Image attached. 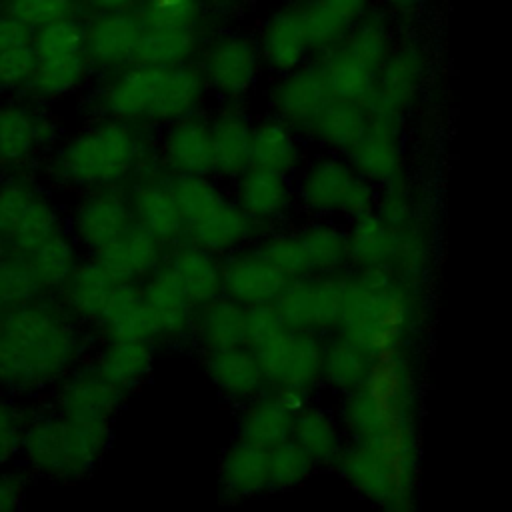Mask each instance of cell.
<instances>
[{"label": "cell", "instance_id": "obj_1", "mask_svg": "<svg viewBox=\"0 0 512 512\" xmlns=\"http://www.w3.org/2000/svg\"><path fill=\"white\" fill-rule=\"evenodd\" d=\"M84 350L82 324L58 298L42 294L0 312V388L56 386L80 366Z\"/></svg>", "mask_w": 512, "mask_h": 512}, {"label": "cell", "instance_id": "obj_2", "mask_svg": "<svg viewBox=\"0 0 512 512\" xmlns=\"http://www.w3.org/2000/svg\"><path fill=\"white\" fill-rule=\"evenodd\" d=\"M154 166L156 138L150 128L96 118L52 152L46 172L58 186L90 192L128 186Z\"/></svg>", "mask_w": 512, "mask_h": 512}, {"label": "cell", "instance_id": "obj_3", "mask_svg": "<svg viewBox=\"0 0 512 512\" xmlns=\"http://www.w3.org/2000/svg\"><path fill=\"white\" fill-rule=\"evenodd\" d=\"M206 98L196 64L176 68L130 64L104 76L92 102L98 118L152 130L200 114Z\"/></svg>", "mask_w": 512, "mask_h": 512}, {"label": "cell", "instance_id": "obj_4", "mask_svg": "<svg viewBox=\"0 0 512 512\" xmlns=\"http://www.w3.org/2000/svg\"><path fill=\"white\" fill-rule=\"evenodd\" d=\"M416 290L390 270L346 272L336 334L370 356L402 350L418 318Z\"/></svg>", "mask_w": 512, "mask_h": 512}, {"label": "cell", "instance_id": "obj_5", "mask_svg": "<svg viewBox=\"0 0 512 512\" xmlns=\"http://www.w3.org/2000/svg\"><path fill=\"white\" fill-rule=\"evenodd\" d=\"M338 422L350 440L416 430V374L404 348L372 356L364 382L344 394Z\"/></svg>", "mask_w": 512, "mask_h": 512}, {"label": "cell", "instance_id": "obj_6", "mask_svg": "<svg viewBox=\"0 0 512 512\" xmlns=\"http://www.w3.org/2000/svg\"><path fill=\"white\" fill-rule=\"evenodd\" d=\"M342 478L386 512H414L418 478V436L344 442L334 460Z\"/></svg>", "mask_w": 512, "mask_h": 512}, {"label": "cell", "instance_id": "obj_7", "mask_svg": "<svg viewBox=\"0 0 512 512\" xmlns=\"http://www.w3.org/2000/svg\"><path fill=\"white\" fill-rule=\"evenodd\" d=\"M112 434L82 428L56 410L26 420L22 448L28 466L52 480H80L102 458Z\"/></svg>", "mask_w": 512, "mask_h": 512}, {"label": "cell", "instance_id": "obj_8", "mask_svg": "<svg viewBox=\"0 0 512 512\" xmlns=\"http://www.w3.org/2000/svg\"><path fill=\"white\" fill-rule=\"evenodd\" d=\"M394 44L388 14L370 8L334 48L316 58L330 94L364 104Z\"/></svg>", "mask_w": 512, "mask_h": 512}, {"label": "cell", "instance_id": "obj_9", "mask_svg": "<svg viewBox=\"0 0 512 512\" xmlns=\"http://www.w3.org/2000/svg\"><path fill=\"white\" fill-rule=\"evenodd\" d=\"M296 202L320 220H354L376 204V188L346 156L324 152L306 160L294 176Z\"/></svg>", "mask_w": 512, "mask_h": 512}, {"label": "cell", "instance_id": "obj_10", "mask_svg": "<svg viewBox=\"0 0 512 512\" xmlns=\"http://www.w3.org/2000/svg\"><path fill=\"white\" fill-rule=\"evenodd\" d=\"M194 64L206 92L222 104H242L256 90L264 70L254 36L240 30L206 34Z\"/></svg>", "mask_w": 512, "mask_h": 512}, {"label": "cell", "instance_id": "obj_11", "mask_svg": "<svg viewBox=\"0 0 512 512\" xmlns=\"http://www.w3.org/2000/svg\"><path fill=\"white\" fill-rule=\"evenodd\" d=\"M54 202L26 176H10L0 184V242L28 254L50 236L62 232Z\"/></svg>", "mask_w": 512, "mask_h": 512}, {"label": "cell", "instance_id": "obj_12", "mask_svg": "<svg viewBox=\"0 0 512 512\" xmlns=\"http://www.w3.org/2000/svg\"><path fill=\"white\" fill-rule=\"evenodd\" d=\"M346 272L304 274L286 280L274 306L290 330L310 334L336 332Z\"/></svg>", "mask_w": 512, "mask_h": 512}, {"label": "cell", "instance_id": "obj_13", "mask_svg": "<svg viewBox=\"0 0 512 512\" xmlns=\"http://www.w3.org/2000/svg\"><path fill=\"white\" fill-rule=\"evenodd\" d=\"M324 340L318 334L284 328L252 350L262 368L266 388H300L312 392L320 384Z\"/></svg>", "mask_w": 512, "mask_h": 512}, {"label": "cell", "instance_id": "obj_14", "mask_svg": "<svg viewBox=\"0 0 512 512\" xmlns=\"http://www.w3.org/2000/svg\"><path fill=\"white\" fill-rule=\"evenodd\" d=\"M426 68V54L416 42L394 44L364 102L370 116L402 122L424 86Z\"/></svg>", "mask_w": 512, "mask_h": 512}, {"label": "cell", "instance_id": "obj_15", "mask_svg": "<svg viewBox=\"0 0 512 512\" xmlns=\"http://www.w3.org/2000/svg\"><path fill=\"white\" fill-rule=\"evenodd\" d=\"M122 398V392L108 384L92 364H86L76 366L56 384L54 410L82 428L112 434Z\"/></svg>", "mask_w": 512, "mask_h": 512}, {"label": "cell", "instance_id": "obj_16", "mask_svg": "<svg viewBox=\"0 0 512 512\" xmlns=\"http://www.w3.org/2000/svg\"><path fill=\"white\" fill-rule=\"evenodd\" d=\"M134 224L126 186L84 192L70 216L72 240L92 256Z\"/></svg>", "mask_w": 512, "mask_h": 512}, {"label": "cell", "instance_id": "obj_17", "mask_svg": "<svg viewBox=\"0 0 512 512\" xmlns=\"http://www.w3.org/2000/svg\"><path fill=\"white\" fill-rule=\"evenodd\" d=\"M262 66L270 72L286 74L312 60V44L304 20L302 4L286 2L274 8L258 26L254 36Z\"/></svg>", "mask_w": 512, "mask_h": 512}, {"label": "cell", "instance_id": "obj_18", "mask_svg": "<svg viewBox=\"0 0 512 512\" xmlns=\"http://www.w3.org/2000/svg\"><path fill=\"white\" fill-rule=\"evenodd\" d=\"M330 98V88L316 58L296 70L278 74L266 94L270 116L282 120L300 134L306 132Z\"/></svg>", "mask_w": 512, "mask_h": 512}, {"label": "cell", "instance_id": "obj_19", "mask_svg": "<svg viewBox=\"0 0 512 512\" xmlns=\"http://www.w3.org/2000/svg\"><path fill=\"white\" fill-rule=\"evenodd\" d=\"M126 188L136 226L166 248L184 240L186 226L172 194L170 176L160 166L142 172Z\"/></svg>", "mask_w": 512, "mask_h": 512}, {"label": "cell", "instance_id": "obj_20", "mask_svg": "<svg viewBox=\"0 0 512 512\" xmlns=\"http://www.w3.org/2000/svg\"><path fill=\"white\" fill-rule=\"evenodd\" d=\"M58 142V122L40 106L0 104V166L20 168Z\"/></svg>", "mask_w": 512, "mask_h": 512}, {"label": "cell", "instance_id": "obj_21", "mask_svg": "<svg viewBox=\"0 0 512 512\" xmlns=\"http://www.w3.org/2000/svg\"><path fill=\"white\" fill-rule=\"evenodd\" d=\"M232 182V202L258 232L272 230L284 222L296 204L294 178L250 166Z\"/></svg>", "mask_w": 512, "mask_h": 512}, {"label": "cell", "instance_id": "obj_22", "mask_svg": "<svg viewBox=\"0 0 512 512\" xmlns=\"http://www.w3.org/2000/svg\"><path fill=\"white\" fill-rule=\"evenodd\" d=\"M142 30L134 12L88 16L84 20V54L92 72L108 76L134 64Z\"/></svg>", "mask_w": 512, "mask_h": 512}, {"label": "cell", "instance_id": "obj_23", "mask_svg": "<svg viewBox=\"0 0 512 512\" xmlns=\"http://www.w3.org/2000/svg\"><path fill=\"white\" fill-rule=\"evenodd\" d=\"M158 166L170 176H214L208 116L194 114L164 128L156 140Z\"/></svg>", "mask_w": 512, "mask_h": 512}, {"label": "cell", "instance_id": "obj_24", "mask_svg": "<svg viewBox=\"0 0 512 512\" xmlns=\"http://www.w3.org/2000/svg\"><path fill=\"white\" fill-rule=\"evenodd\" d=\"M286 278L266 260L258 246H244L222 258V296L252 308L274 304Z\"/></svg>", "mask_w": 512, "mask_h": 512}, {"label": "cell", "instance_id": "obj_25", "mask_svg": "<svg viewBox=\"0 0 512 512\" xmlns=\"http://www.w3.org/2000/svg\"><path fill=\"white\" fill-rule=\"evenodd\" d=\"M346 158L374 188H384L402 180V122L370 116L366 132Z\"/></svg>", "mask_w": 512, "mask_h": 512}, {"label": "cell", "instance_id": "obj_26", "mask_svg": "<svg viewBox=\"0 0 512 512\" xmlns=\"http://www.w3.org/2000/svg\"><path fill=\"white\" fill-rule=\"evenodd\" d=\"M212 174L234 180L252 166L254 120L240 104H222L210 118Z\"/></svg>", "mask_w": 512, "mask_h": 512}, {"label": "cell", "instance_id": "obj_27", "mask_svg": "<svg viewBox=\"0 0 512 512\" xmlns=\"http://www.w3.org/2000/svg\"><path fill=\"white\" fill-rule=\"evenodd\" d=\"M144 304L156 326V340H182L192 334L196 306L190 302L174 274L162 264L142 284Z\"/></svg>", "mask_w": 512, "mask_h": 512}, {"label": "cell", "instance_id": "obj_28", "mask_svg": "<svg viewBox=\"0 0 512 512\" xmlns=\"http://www.w3.org/2000/svg\"><path fill=\"white\" fill-rule=\"evenodd\" d=\"M94 258L112 274L116 282L142 284L166 260V246L140 226L132 224Z\"/></svg>", "mask_w": 512, "mask_h": 512}, {"label": "cell", "instance_id": "obj_29", "mask_svg": "<svg viewBox=\"0 0 512 512\" xmlns=\"http://www.w3.org/2000/svg\"><path fill=\"white\" fill-rule=\"evenodd\" d=\"M370 124L366 104L332 96L306 128V136L324 152L348 156Z\"/></svg>", "mask_w": 512, "mask_h": 512}, {"label": "cell", "instance_id": "obj_30", "mask_svg": "<svg viewBox=\"0 0 512 512\" xmlns=\"http://www.w3.org/2000/svg\"><path fill=\"white\" fill-rule=\"evenodd\" d=\"M204 368L214 388L230 402L246 404L268 390L258 358L246 346L204 354Z\"/></svg>", "mask_w": 512, "mask_h": 512}, {"label": "cell", "instance_id": "obj_31", "mask_svg": "<svg viewBox=\"0 0 512 512\" xmlns=\"http://www.w3.org/2000/svg\"><path fill=\"white\" fill-rule=\"evenodd\" d=\"M258 236L256 226L248 216L232 202L228 196L220 206H216L208 216L188 226L184 240L224 258L244 246H248Z\"/></svg>", "mask_w": 512, "mask_h": 512}, {"label": "cell", "instance_id": "obj_32", "mask_svg": "<svg viewBox=\"0 0 512 512\" xmlns=\"http://www.w3.org/2000/svg\"><path fill=\"white\" fill-rule=\"evenodd\" d=\"M164 264L196 308L222 296V258L182 240L170 246Z\"/></svg>", "mask_w": 512, "mask_h": 512}, {"label": "cell", "instance_id": "obj_33", "mask_svg": "<svg viewBox=\"0 0 512 512\" xmlns=\"http://www.w3.org/2000/svg\"><path fill=\"white\" fill-rule=\"evenodd\" d=\"M104 340H156L154 320L144 304L140 284L118 282L96 322Z\"/></svg>", "mask_w": 512, "mask_h": 512}, {"label": "cell", "instance_id": "obj_34", "mask_svg": "<svg viewBox=\"0 0 512 512\" xmlns=\"http://www.w3.org/2000/svg\"><path fill=\"white\" fill-rule=\"evenodd\" d=\"M304 162L306 150L300 132L270 114L254 122L252 166L294 178Z\"/></svg>", "mask_w": 512, "mask_h": 512}, {"label": "cell", "instance_id": "obj_35", "mask_svg": "<svg viewBox=\"0 0 512 512\" xmlns=\"http://www.w3.org/2000/svg\"><path fill=\"white\" fill-rule=\"evenodd\" d=\"M116 284L112 274L90 256L88 260L78 262L70 278L58 290V300L80 324L96 326Z\"/></svg>", "mask_w": 512, "mask_h": 512}, {"label": "cell", "instance_id": "obj_36", "mask_svg": "<svg viewBox=\"0 0 512 512\" xmlns=\"http://www.w3.org/2000/svg\"><path fill=\"white\" fill-rule=\"evenodd\" d=\"M218 484L222 496L232 500L254 498L270 490L268 452L236 438L220 458Z\"/></svg>", "mask_w": 512, "mask_h": 512}, {"label": "cell", "instance_id": "obj_37", "mask_svg": "<svg viewBox=\"0 0 512 512\" xmlns=\"http://www.w3.org/2000/svg\"><path fill=\"white\" fill-rule=\"evenodd\" d=\"M92 366L118 392L128 394L150 376L154 346L146 340H106Z\"/></svg>", "mask_w": 512, "mask_h": 512}, {"label": "cell", "instance_id": "obj_38", "mask_svg": "<svg viewBox=\"0 0 512 512\" xmlns=\"http://www.w3.org/2000/svg\"><path fill=\"white\" fill-rule=\"evenodd\" d=\"M346 240L348 260L354 270L392 268L398 248V228L386 224L374 210L350 220Z\"/></svg>", "mask_w": 512, "mask_h": 512}, {"label": "cell", "instance_id": "obj_39", "mask_svg": "<svg viewBox=\"0 0 512 512\" xmlns=\"http://www.w3.org/2000/svg\"><path fill=\"white\" fill-rule=\"evenodd\" d=\"M372 0H308L302 4L314 54L334 48L372 8Z\"/></svg>", "mask_w": 512, "mask_h": 512}, {"label": "cell", "instance_id": "obj_40", "mask_svg": "<svg viewBox=\"0 0 512 512\" xmlns=\"http://www.w3.org/2000/svg\"><path fill=\"white\" fill-rule=\"evenodd\" d=\"M246 308L220 296L196 308L192 334L204 354L222 352L244 346Z\"/></svg>", "mask_w": 512, "mask_h": 512}, {"label": "cell", "instance_id": "obj_41", "mask_svg": "<svg viewBox=\"0 0 512 512\" xmlns=\"http://www.w3.org/2000/svg\"><path fill=\"white\" fill-rule=\"evenodd\" d=\"M292 420L294 414L288 412L270 390H266L242 406L236 424L238 440L268 452L270 448L290 440Z\"/></svg>", "mask_w": 512, "mask_h": 512}, {"label": "cell", "instance_id": "obj_42", "mask_svg": "<svg viewBox=\"0 0 512 512\" xmlns=\"http://www.w3.org/2000/svg\"><path fill=\"white\" fill-rule=\"evenodd\" d=\"M308 274H340L350 266L346 228L334 220L314 218L294 230Z\"/></svg>", "mask_w": 512, "mask_h": 512}, {"label": "cell", "instance_id": "obj_43", "mask_svg": "<svg viewBox=\"0 0 512 512\" xmlns=\"http://www.w3.org/2000/svg\"><path fill=\"white\" fill-rule=\"evenodd\" d=\"M290 440H294L314 464H334L344 446V430L332 412L316 404H306L294 414Z\"/></svg>", "mask_w": 512, "mask_h": 512}, {"label": "cell", "instance_id": "obj_44", "mask_svg": "<svg viewBox=\"0 0 512 512\" xmlns=\"http://www.w3.org/2000/svg\"><path fill=\"white\" fill-rule=\"evenodd\" d=\"M92 68L84 52L44 58L36 62L34 74L26 86L30 98L42 100H60L78 92L90 78Z\"/></svg>", "mask_w": 512, "mask_h": 512}, {"label": "cell", "instance_id": "obj_45", "mask_svg": "<svg viewBox=\"0 0 512 512\" xmlns=\"http://www.w3.org/2000/svg\"><path fill=\"white\" fill-rule=\"evenodd\" d=\"M370 364L372 356L364 348L334 332V336L324 340L322 346L320 384H326L336 392L348 394L364 382Z\"/></svg>", "mask_w": 512, "mask_h": 512}, {"label": "cell", "instance_id": "obj_46", "mask_svg": "<svg viewBox=\"0 0 512 512\" xmlns=\"http://www.w3.org/2000/svg\"><path fill=\"white\" fill-rule=\"evenodd\" d=\"M206 34L190 30H142L136 62L156 68H176L194 64Z\"/></svg>", "mask_w": 512, "mask_h": 512}, {"label": "cell", "instance_id": "obj_47", "mask_svg": "<svg viewBox=\"0 0 512 512\" xmlns=\"http://www.w3.org/2000/svg\"><path fill=\"white\" fill-rule=\"evenodd\" d=\"M134 14L144 30H190L206 34L212 20L202 0H140Z\"/></svg>", "mask_w": 512, "mask_h": 512}, {"label": "cell", "instance_id": "obj_48", "mask_svg": "<svg viewBox=\"0 0 512 512\" xmlns=\"http://www.w3.org/2000/svg\"><path fill=\"white\" fill-rule=\"evenodd\" d=\"M44 294L58 292L80 262L78 244L64 230L26 254Z\"/></svg>", "mask_w": 512, "mask_h": 512}, {"label": "cell", "instance_id": "obj_49", "mask_svg": "<svg viewBox=\"0 0 512 512\" xmlns=\"http://www.w3.org/2000/svg\"><path fill=\"white\" fill-rule=\"evenodd\" d=\"M170 184L186 228L208 216L228 198L214 176H174Z\"/></svg>", "mask_w": 512, "mask_h": 512}, {"label": "cell", "instance_id": "obj_50", "mask_svg": "<svg viewBox=\"0 0 512 512\" xmlns=\"http://www.w3.org/2000/svg\"><path fill=\"white\" fill-rule=\"evenodd\" d=\"M314 466L294 440H286L268 450V486L270 490H292L310 478Z\"/></svg>", "mask_w": 512, "mask_h": 512}, {"label": "cell", "instance_id": "obj_51", "mask_svg": "<svg viewBox=\"0 0 512 512\" xmlns=\"http://www.w3.org/2000/svg\"><path fill=\"white\" fill-rule=\"evenodd\" d=\"M0 12L14 16L30 30L68 18H82L78 0H0Z\"/></svg>", "mask_w": 512, "mask_h": 512}, {"label": "cell", "instance_id": "obj_52", "mask_svg": "<svg viewBox=\"0 0 512 512\" xmlns=\"http://www.w3.org/2000/svg\"><path fill=\"white\" fill-rule=\"evenodd\" d=\"M32 48L38 60L84 52V20L68 18L34 30Z\"/></svg>", "mask_w": 512, "mask_h": 512}, {"label": "cell", "instance_id": "obj_53", "mask_svg": "<svg viewBox=\"0 0 512 512\" xmlns=\"http://www.w3.org/2000/svg\"><path fill=\"white\" fill-rule=\"evenodd\" d=\"M256 246L286 280L308 274L306 260L294 230H268Z\"/></svg>", "mask_w": 512, "mask_h": 512}, {"label": "cell", "instance_id": "obj_54", "mask_svg": "<svg viewBox=\"0 0 512 512\" xmlns=\"http://www.w3.org/2000/svg\"><path fill=\"white\" fill-rule=\"evenodd\" d=\"M374 212L392 228H404L422 220L416 194L404 182V178L390 186H384L382 192L376 194Z\"/></svg>", "mask_w": 512, "mask_h": 512}, {"label": "cell", "instance_id": "obj_55", "mask_svg": "<svg viewBox=\"0 0 512 512\" xmlns=\"http://www.w3.org/2000/svg\"><path fill=\"white\" fill-rule=\"evenodd\" d=\"M36 62L38 58L32 44L0 52V90L24 92L34 74Z\"/></svg>", "mask_w": 512, "mask_h": 512}, {"label": "cell", "instance_id": "obj_56", "mask_svg": "<svg viewBox=\"0 0 512 512\" xmlns=\"http://www.w3.org/2000/svg\"><path fill=\"white\" fill-rule=\"evenodd\" d=\"M26 420L28 416L14 402L0 396V470L20 454Z\"/></svg>", "mask_w": 512, "mask_h": 512}, {"label": "cell", "instance_id": "obj_57", "mask_svg": "<svg viewBox=\"0 0 512 512\" xmlns=\"http://www.w3.org/2000/svg\"><path fill=\"white\" fill-rule=\"evenodd\" d=\"M288 328L274 304H260L246 308L244 316V346L256 350L276 334Z\"/></svg>", "mask_w": 512, "mask_h": 512}, {"label": "cell", "instance_id": "obj_58", "mask_svg": "<svg viewBox=\"0 0 512 512\" xmlns=\"http://www.w3.org/2000/svg\"><path fill=\"white\" fill-rule=\"evenodd\" d=\"M32 36L34 30H30L26 24L6 12H0V52L32 44Z\"/></svg>", "mask_w": 512, "mask_h": 512}, {"label": "cell", "instance_id": "obj_59", "mask_svg": "<svg viewBox=\"0 0 512 512\" xmlns=\"http://www.w3.org/2000/svg\"><path fill=\"white\" fill-rule=\"evenodd\" d=\"M24 498V478L0 470V512H18Z\"/></svg>", "mask_w": 512, "mask_h": 512}, {"label": "cell", "instance_id": "obj_60", "mask_svg": "<svg viewBox=\"0 0 512 512\" xmlns=\"http://www.w3.org/2000/svg\"><path fill=\"white\" fill-rule=\"evenodd\" d=\"M82 14L98 16V14H122L134 12L140 0H78Z\"/></svg>", "mask_w": 512, "mask_h": 512}, {"label": "cell", "instance_id": "obj_61", "mask_svg": "<svg viewBox=\"0 0 512 512\" xmlns=\"http://www.w3.org/2000/svg\"><path fill=\"white\" fill-rule=\"evenodd\" d=\"M270 392L292 414L300 412L306 404H310V392L300 390V388H276V390H270Z\"/></svg>", "mask_w": 512, "mask_h": 512}, {"label": "cell", "instance_id": "obj_62", "mask_svg": "<svg viewBox=\"0 0 512 512\" xmlns=\"http://www.w3.org/2000/svg\"><path fill=\"white\" fill-rule=\"evenodd\" d=\"M212 18H236L248 0H202Z\"/></svg>", "mask_w": 512, "mask_h": 512}, {"label": "cell", "instance_id": "obj_63", "mask_svg": "<svg viewBox=\"0 0 512 512\" xmlns=\"http://www.w3.org/2000/svg\"><path fill=\"white\" fill-rule=\"evenodd\" d=\"M430 0H382V4L396 14H414Z\"/></svg>", "mask_w": 512, "mask_h": 512}, {"label": "cell", "instance_id": "obj_64", "mask_svg": "<svg viewBox=\"0 0 512 512\" xmlns=\"http://www.w3.org/2000/svg\"><path fill=\"white\" fill-rule=\"evenodd\" d=\"M288 2H296V4H304V2H308V0H288Z\"/></svg>", "mask_w": 512, "mask_h": 512}]
</instances>
